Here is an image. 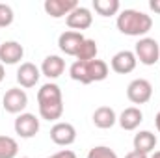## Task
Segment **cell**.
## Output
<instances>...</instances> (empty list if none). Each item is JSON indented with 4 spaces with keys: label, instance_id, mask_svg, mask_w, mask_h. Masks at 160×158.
<instances>
[{
    "label": "cell",
    "instance_id": "484cf974",
    "mask_svg": "<svg viewBox=\"0 0 160 158\" xmlns=\"http://www.w3.org/2000/svg\"><path fill=\"white\" fill-rule=\"evenodd\" d=\"M149 7H151L155 13L160 15V0H149Z\"/></svg>",
    "mask_w": 160,
    "mask_h": 158
},
{
    "label": "cell",
    "instance_id": "f1b7e54d",
    "mask_svg": "<svg viewBox=\"0 0 160 158\" xmlns=\"http://www.w3.org/2000/svg\"><path fill=\"white\" fill-rule=\"evenodd\" d=\"M155 125H157V128H158V132H160V112L157 114V117H155Z\"/></svg>",
    "mask_w": 160,
    "mask_h": 158
},
{
    "label": "cell",
    "instance_id": "7402d4cb",
    "mask_svg": "<svg viewBox=\"0 0 160 158\" xmlns=\"http://www.w3.org/2000/svg\"><path fill=\"white\" fill-rule=\"evenodd\" d=\"M69 75L71 78L80 82V84H91L88 78V67H86V62H75L69 69Z\"/></svg>",
    "mask_w": 160,
    "mask_h": 158
},
{
    "label": "cell",
    "instance_id": "cb8c5ba5",
    "mask_svg": "<svg viewBox=\"0 0 160 158\" xmlns=\"http://www.w3.org/2000/svg\"><path fill=\"white\" fill-rule=\"evenodd\" d=\"M13 22V9L8 4H0V28H6Z\"/></svg>",
    "mask_w": 160,
    "mask_h": 158
},
{
    "label": "cell",
    "instance_id": "4316f807",
    "mask_svg": "<svg viewBox=\"0 0 160 158\" xmlns=\"http://www.w3.org/2000/svg\"><path fill=\"white\" fill-rule=\"evenodd\" d=\"M125 158H149V156L143 155V153H138V151H130L128 155H125Z\"/></svg>",
    "mask_w": 160,
    "mask_h": 158
},
{
    "label": "cell",
    "instance_id": "30bf717a",
    "mask_svg": "<svg viewBox=\"0 0 160 158\" xmlns=\"http://www.w3.org/2000/svg\"><path fill=\"white\" fill-rule=\"evenodd\" d=\"M24 56V48L21 43L17 41H6L0 45V63L4 65H15L22 60Z\"/></svg>",
    "mask_w": 160,
    "mask_h": 158
},
{
    "label": "cell",
    "instance_id": "603a6c76",
    "mask_svg": "<svg viewBox=\"0 0 160 158\" xmlns=\"http://www.w3.org/2000/svg\"><path fill=\"white\" fill-rule=\"evenodd\" d=\"M88 158H118V155L106 145H97L88 153Z\"/></svg>",
    "mask_w": 160,
    "mask_h": 158
},
{
    "label": "cell",
    "instance_id": "5bb4252c",
    "mask_svg": "<svg viewBox=\"0 0 160 158\" xmlns=\"http://www.w3.org/2000/svg\"><path fill=\"white\" fill-rule=\"evenodd\" d=\"M143 121V114L140 108L136 106H128L121 112V116L118 117V123L121 125L123 130H136L140 126V123Z\"/></svg>",
    "mask_w": 160,
    "mask_h": 158
},
{
    "label": "cell",
    "instance_id": "9a60e30c",
    "mask_svg": "<svg viewBox=\"0 0 160 158\" xmlns=\"http://www.w3.org/2000/svg\"><path fill=\"white\" fill-rule=\"evenodd\" d=\"M132 145H134V151L143 153V155H149L157 147V136L153 132H149V130H142V132H138L134 136Z\"/></svg>",
    "mask_w": 160,
    "mask_h": 158
},
{
    "label": "cell",
    "instance_id": "52a82bcc",
    "mask_svg": "<svg viewBox=\"0 0 160 158\" xmlns=\"http://www.w3.org/2000/svg\"><path fill=\"white\" fill-rule=\"evenodd\" d=\"M15 132L21 138H34L39 132V119L36 117L34 114H19L15 119Z\"/></svg>",
    "mask_w": 160,
    "mask_h": 158
},
{
    "label": "cell",
    "instance_id": "2e32d148",
    "mask_svg": "<svg viewBox=\"0 0 160 158\" xmlns=\"http://www.w3.org/2000/svg\"><path fill=\"white\" fill-rule=\"evenodd\" d=\"M65 71V62L60 58V56H47L41 63V73L47 77V78H58L60 75H63Z\"/></svg>",
    "mask_w": 160,
    "mask_h": 158
},
{
    "label": "cell",
    "instance_id": "f546056e",
    "mask_svg": "<svg viewBox=\"0 0 160 158\" xmlns=\"http://www.w3.org/2000/svg\"><path fill=\"white\" fill-rule=\"evenodd\" d=\"M149 158H160V151H155V153H153Z\"/></svg>",
    "mask_w": 160,
    "mask_h": 158
},
{
    "label": "cell",
    "instance_id": "4fadbf2b",
    "mask_svg": "<svg viewBox=\"0 0 160 158\" xmlns=\"http://www.w3.org/2000/svg\"><path fill=\"white\" fill-rule=\"evenodd\" d=\"M41 71L32 63V62H24L21 63V67L17 69V82L22 87H34L39 82Z\"/></svg>",
    "mask_w": 160,
    "mask_h": 158
},
{
    "label": "cell",
    "instance_id": "3957f363",
    "mask_svg": "<svg viewBox=\"0 0 160 158\" xmlns=\"http://www.w3.org/2000/svg\"><path fill=\"white\" fill-rule=\"evenodd\" d=\"M134 56L136 60H140V63L143 65H155L160 58V47L153 37H142L136 43L134 48Z\"/></svg>",
    "mask_w": 160,
    "mask_h": 158
},
{
    "label": "cell",
    "instance_id": "7a4b0ae2",
    "mask_svg": "<svg viewBox=\"0 0 160 158\" xmlns=\"http://www.w3.org/2000/svg\"><path fill=\"white\" fill-rule=\"evenodd\" d=\"M116 24L121 34L130 36V37H140V36H145L153 28V19L151 15L138 11V9H123L118 15Z\"/></svg>",
    "mask_w": 160,
    "mask_h": 158
},
{
    "label": "cell",
    "instance_id": "6da1fadb",
    "mask_svg": "<svg viewBox=\"0 0 160 158\" xmlns=\"http://www.w3.org/2000/svg\"><path fill=\"white\" fill-rule=\"evenodd\" d=\"M38 106H39V116L43 119H47V121L60 119L63 114L62 89L52 82L41 86V89L38 91Z\"/></svg>",
    "mask_w": 160,
    "mask_h": 158
},
{
    "label": "cell",
    "instance_id": "ac0fdd59",
    "mask_svg": "<svg viewBox=\"0 0 160 158\" xmlns=\"http://www.w3.org/2000/svg\"><path fill=\"white\" fill-rule=\"evenodd\" d=\"M86 67H88V78L89 82H101L108 77V63L102 62V60H91V62H86Z\"/></svg>",
    "mask_w": 160,
    "mask_h": 158
},
{
    "label": "cell",
    "instance_id": "d6986e66",
    "mask_svg": "<svg viewBox=\"0 0 160 158\" xmlns=\"http://www.w3.org/2000/svg\"><path fill=\"white\" fill-rule=\"evenodd\" d=\"M97 43L93 39H84L80 45L78 52H77V62H91V60H97Z\"/></svg>",
    "mask_w": 160,
    "mask_h": 158
},
{
    "label": "cell",
    "instance_id": "d4e9b609",
    "mask_svg": "<svg viewBox=\"0 0 160 158\" xmlns=\"http://www.w3.org/2000/svg\"><path fill=\"white\" fill-rule=\"evenodd\" d=\"M48 158H77V155L73 151H69V149H62V151L54 153L52 156H48Z\"/></svg>",
    "mask_w": 160,
    "mask_h": 158
},
{
    "label": "cell",
    "instance_id": "ffe728a7",
    "mask_svg": "<svg viewBox=\"0 0 160 158\" xmlns=\"http://www.w3.org/2000/svg\"><path fill=\"white\" fill-rule=\"evenodd\" d=\"M93 9L101 17H112L119 11V0H93Z\"/></svg>",
    "mask_w": 160,
    "mask_h": 158
},
{
    "label": "cell",
    "instance_id": "83f0119b",
    "mask_svg": "<svg viewBox=\"0 0 160 158\" xmlns=\"http://www.w3.org/2000/svg\"><path fill=\"white\" fill-rule=\"evenodd\" d=\"M4 77H6V71H4V65L0 63V84H2V80H4Z\"/></svg>",
    "mask_w": 160,
    "mask_h": 158
},
{
    "label": "cell",
    "instance_id": "e0dca14e",
    "mask_svg": "<svg viewBox=\"0 0 160 158\" xmlns=\"http://www.w3.org/2000/svg\"><path fill=\"white\" fill-rule=\"evenodd\" d=\"M118 123V116L110 106H99L93 112V125L97 128H112Z\"/></svg>",
    "mask_w": 160,
    "mask_h": 158
},
{
    "label": "cell",
    "instance_id": "277c9868",
    "mask_svg": "<svg viewBox=\"0 0 160 158\" xmlns=\"http://www.w3.org/2000/svg\"><path fill=\"white\" fill-rule=\"evenodd\" d=\"M127 97L132 104H145L153 97V86L145 78H136L127 86Z\"/></svg>",
    "mask_w": 160,
    "mask_h": 158
},
{
    "label": "cell",
    "instance_id": "7c38bea8",
    "mask_svg": "<svg viewBox=\"0 0 160 158\" xmlns=\"http://www.w3.org/2000/svg\"><path fill=\"white\" fill-rule=\"evenodd\" d=\"M86 39L80 32H73V30H67V32H63L62 36H60V39H58V47H60V50L63 52V54H67V56H77V52H78L80 45H82V41Z\"/></svg>",
    "mask_w": 160,
    "mask_h": 158
},
{
    "label": "cell",
    "instance_id": "8fae6325",
    "mask_svg": "<svg viewBox=\"0 0 160 158\" xmlns=\"http://www.w3.org/2000/svg\"><path fill=\"white\" fill-rule=\"evenodd\" d=\"M47 15H50L52 19H60L63 15H69L73 9L78 7L77 0H45L43 4Z\"/></svg>",
    "mask_w": 160,
    "mask_h": 158
},
{
    "label": "cell",
    "instance_id": "9c48e42d",
    "mask_svg": "<svg viewBox=\"0 0 160 158\" xmlns=\"http://www.w3.org/2000/svg\"><path fill=\"white\" fill-rule=\"evenodd\" d=\"M136 63H138V60H136L134 52H130V50H119L118 54H114V58L110 62L112 71H116L118 75H128V73H132L136 69Z\"/></svg>",
    "mask_w": 160,
    "mask_h": 158
},
{
    "label": "cell",
    "instance_id": "4dcf8cb0",
    "mask_svg": "<svg viewBox=\"0 0 160 158\" xmlns=\"http://www.w3.org/2000/svg\"><path fill=\"white\" fill-rule=\"evenodd\" d=\"M21 158H28V156H21Z\"/></svg>",
    "mask_w": 160,
    "mask_h": 158
},
{
    "label": "cell",
    "instance_id": "44dd1931",
    "mask_svg": "<svg viewBox=\"0 0 160 158\" xmlns=\"http://www.w3.org/2000/svg\"><path fill=\"white\" fill-rule=\"evenodd\" d=\"M19 153V143L9 136H0V158H15Z\"/></svg>",
    "mask_w": 160,
    "mask_h": 158
},
{
    "label": "cell",
    "instance_id": "5b68a950",
    "mask_svg": "<svg viewBox=\"0 0 160 158\" xmlns=\"http://www.w3.org/2000/svg\"><path fill=\"white\" fill-rule=\"evenodd\" d=\"M28 104V95L21 87H11L4 95V110L9 114H21Z\"/></svg>",
    "mask_w": 160,
    "mask_h": 158
},
{
    "label": "cell",
    "instance_id": "8992f818",
    "mask_svg": "<svg viewBox=\"0 0 160 158\" xmlns=\"http://www.w3.org/2000/svg\"><path fill=\"white\" fill-rule=\"evenodd\" d=\"M50 140L56 143V145H62V147H67L71 143H75L77 140V130L71 123H65V121H60L56 123L52 128H50Z\"/></svg>",
    "mask_w": 160,
    "mask_h": 158
},
{
    "label": "cell",
    "instance_id": "ba28073f",
    "mask_svg": "<svg viewBox=\"0 0 160 158\" xmlns=\"http://www.w3.org/2000/svg\"><path fill=\"white\" fill-rule=\"evenodd\" d=\"M65 22H67V26H69V28H73V32L88 30V28L93 24V15H91V11H89L88 7L78 6L77 9H73V11L67 15Z\"/></svg>",
    "mask_w": 160,
    "mask_h": 158
}]
</instances>
